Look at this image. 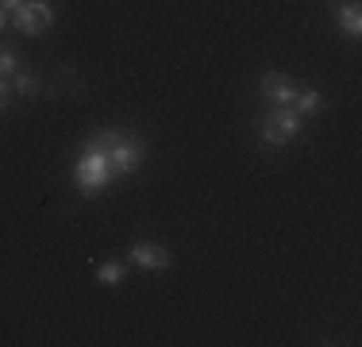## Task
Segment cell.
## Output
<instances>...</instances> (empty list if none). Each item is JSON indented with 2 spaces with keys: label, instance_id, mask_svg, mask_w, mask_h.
Segmentation results:
<instances>
[{
  "label": "cell",
  "instance_id": "3",
  "mask_svg": "<svg viewBox=\"0 0 362 347\" xmlns=\"http://www.w3.org/2000/svg\"><path fill=\"white\" fill-rule=\"evenodd\" d=\"M50 23H54V8L47 0H28L23 8L12 12V28L23 35H42V31H50Z\"/></svg>",
  "mask_w": 362,
  "mask_h": 347
},
{
  "label": "cell",
  "instance_id": "10",
  "mask_svg": "<svg viewBox=\"0 0 362 347\" xmlns=\"http://www.w3.org/2000/svg\"><path fill=\"white\" fill-rule=\"evenodd\" d=\"M8 81H12V93H20V97H39V89H42V81L35 74H20V69Z\"/></svg>",
  "mask_w": 362,
  "mask_h": 347
},
{
  "label": "cell",
  "instance_id": "4",
  "mask_svg": "<svg viewBox=\"0 0 362 347\" xmlns=\"http://www.w3.org/2000/svg\"><path fill=\"white\" fill-rule=\"evenodd\" d=\"M108 162H112V174H135L143 166V139L119 132V139L108 147Z\"/></svg>",
  "mask_w": 362,
  "mask_h": 347
},
{
  "label": "cell",
  "instance_id": "11",
  "mask_svg": "<svg viewBox=\"0 0 362 347\" xmlns=\"http://www.w3.org/2000/svg\"><path fill=\"white\" fill-rule=\"evenodd\" d=\"M16 69H20V55H16V47L0 42V77H12Z\"/></svg>",
  "mask_w": 362,
  "mask_h": 347
},
{
  "label": "cell",
  "instance_id": "2",
  "mask_svg": "<svg viewBox=\"0 0 362 347\" xmlns=\"http://www.w3.org/2000/svg\"><path fill=\"white\" fill-rule=\"evenodd\" d=\"M300 132H305V120L297 116V112L289 108H270L262 116V124H258V135H262V143L266 147H286V143H293Z\"/></svg>",
  "mask_w": 362,
  "mask_h": 347
},
{
  "label": "cell",
  "instance_id": "8",
  "mask_svg": "<svg viewBox=\"0 0 362 347\" xmlns=\"http://www.w3.org/2000/svg\"><path fill=\"white\" fill-rule=\"evenodd\" d=\"M93 278H97L100 285H124V278H127V266L119 263V258H105V263L93 271Z\"/></svg>",
  "mask_w": 362,
  "mask_h": 347
},
{
  "label": "cell",
  "instance_id": "9",
  "mask_svg": "<svg viewBox=\"0 0 362 347\" xmlns=\"http://www.w3.org/2000/svg\"><path fill=\"white\" fill-rule=\"evenodd\" d=\"M335 20L343 23V31H347L351 39H358V35H362V12H358V4H343V8H335Z\"/></svg>",
  "mask_w": 362,
  "mask_h": 347
},
{
  "label": "cell",
  "instance_id": "7",
  "mask_svg": "<svg viewBox=\"0 0 362 347\" xmlns=\"http://www.w3.org/2000/svg\"><path fill=\"white\" fill-rule=\"evenodd\" d=\"M289 108L297 112L300 120H313V116H320V112H324V93L320 89H297V97H293Z\"/></svg>",
  "mask_w": 362,
  "mask_h": 347
},
{
  "label": "cell",
  "instance_id": "12",
  "mask_svg": "<svg viewBox=\"0 0 362 347\" xmlns=\"http://www.w3.org/2000/svg\"><path fill=\"white\" fill-rule=\"evenodd\" d=\"M8 104H12V81H8V77H0V112H4Z\"/></svg>",
  "mask_w": 362,
  "mask_h": 347
},
{
  "label": "cell",
  "instance_id": "14",
  "mask_svg": "<svg viewBox=\"0 0 362 347\" xmlns=\"http://www.w3.org/2000/svg\"><path fill=\"white\" fill-rule=\"evenodd\" d=\"M8 23H12V16H8V12H4V8H0V31H4V28H8Z\"/></svg>",
  "mask_w": 362,
  "mask_h": 347
},
{
  "label": "cell",
  "instance_id": "1",
  "mask_svg": "<svg viewBox=\"0 0 362 347\" xmlns=\"http://www.w3.org/2000/svg\"><path fill=\"white\" fill-rule=\"evenodd\" d=\"M77 193L81 197H100L112 181V162L105 151H93V147H81V159H77Z\"/></svg>",
  "mask_w": 362,
  "mask_h": 347
},
{
  "label": "cell",
  "instance_id": "13",
  "mask_svg": "<svg viewBox=\"0 0 362 347\" xmlns=\"http://www.w3.org/2000/svg\"><path fill=\"white\" fill-rule=\"evenodd\" d=\"M23 4H28V0H0V8H4V12H8V16H12V12H16V8H23Z\"/></svg>",
  "mask_w": 362,
  "mask_h": 347
},
{
  "label": "cell",
  "instance_id": "5",
  "mask_svg": "<svg viewBox=\"0 0 362 347\" xmlns=\"http://www.w3.org/2000/svg\"><path fill=\"white\" fill-rule=\"evenodd\" d=\"M127 258H132V266H139V271L154 274V271H170V247H162V243L154 239H135L132 247H127Z\"/></svg>",
  "mask_w": 362,
  "mask_h": 347
},
{
  "label": "cell",
  "instance_id": "6",
  "mask_svg": "<svg viewBox=\"0 0 362 347\" xmlns=\"http://www.w3.org/2000/svg\"><path fill=\"white\" fill-rule=\"evenodd\" d=\"M258 89H262V97L270 108H286V104H293V97H297V85H293L286 74H266Z\"/></svg>",
  "mask_w": 362,
  "mask_h": 347
}]
</instances>
